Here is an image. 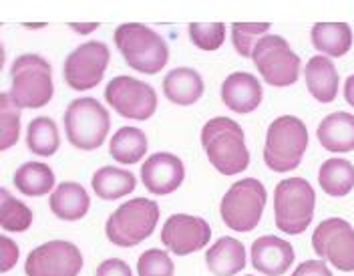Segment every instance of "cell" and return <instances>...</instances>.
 I'll return each instance as SVG.
<instances>
[{"label":"cell","instance_id":"1","mask_svg":"<svg viewBox=\"0 0 354 276\" xmlns=\"http://www.w3.org/2000/svg\"><path fill=\"white\" fill-rule=\"evenodd\" d=\"M201 145L209 163L223 176L242 174L250 165L242 125L230 117L209 119L201 129Z\"/></svg>","mask_w":354,"mask_h":276},{"label":"cell","instance_id":"2","mask_svg":"<svg viewBox=\"0 0 354 276\" xmlns=\"http://www.w3.org/2000/svg\"><path fill=\"white\" fill-rule=\"evenodd\" d=\"M113 39L125 63L143 75H157L169 61L167 43L145 24H121L115 28Z\"/></svg>","mask_w":354,"mask_h":276},{"label":"cell","instance_id":"3","mask_svg":"<svg viewBox=\"0 0 354 276\" xmlns=\"http://www.w3.org/2000/svg\"><path fill=\"white\" fill-rule=\"evenodd\" d=\"M308 127L302 119L294 116L274 119L266 134V165L276 174H288L296 169L308 149Z\"/></svg>","mask_w":354,"mask_h":276},{"label":"cell","instance_id":"4","mask_svg":"<svg viewBox=\"0 0 354 276\" xmlns=\"http://www.w3.org/2000/svg\"><path fill=\"white\" fill-rule=\"evenodd\" d=\"M10 99L24 109H41L55 95L50 63L41 55H21L10 69Z\"/></svg>","mask_w":354,"mask_h":276},{"label":"cell","instance_id":"5","mask_svg":"<svg viewBox=\"0 0 354 276\" xmlns=\"http://www.w3.org/2000/svg\"><path fill=\"white\" fill-rule=\"evenodd\" d=\"M316 194L304 178L282 180L274 190V218L278 230L296 236L308 230L314 218Z\"/></svg>","mask_w":354,"mask_h":276},{"label":"cell","instance_id":"6","mask_svg":"<svg viewBox=\"0 0 354 276\" xmlns=\"http://www.w3.org/2000/svg\"><path fill=\"white\" fill-rule=\"evenodd\" d=\"M159 222V206L147 198H133L109 216L105 234L115 246L133 248L153 234Z\"/></svg>","mask_w":354,"mask_h":276},{"label":"cell","instance_id":"7","mask_svg":"<svg viewBox=\"0 0 354 276\" xmlns=\"http://www.w3.org/2000/svg\"><path fill=\"white\" fill-rule=\"evenodd\" d=\"M63 121L66 139L71 141V145L83 151H93L101 147L109 136V111L93 97L75 99L66 107Z\"/></svg>","mask_w":354,"mask_h":276},{"label":"cell","instance_id":"8","mask_svg":"<svg viewBox=\"0 0 354 276\" xmlns=\"http://www.w3.org/2000/svg\"><path fill=\"white\" fill-rule=\"evenodd\" d=\"M266 194L264 184L256 178H243L221 198L220 214L223 224L236 232H252L262 220Z\"/></svg>","mask_w":354,"mask_h":276},{"label":"cell","instance_id":"9","mask_svg":"<svg viewBox=\"0 0 354 276\" xmlns=\"http://www.w3.org/2000/svg\"><path fill=\"white\" fill-rule=\"evenodd\" d=\"M252 61L272 87H290L300 77V57L278 35L262 37L254 46Z\"/></svg>","mask_w":354,"mask_h":276},{"label":"cell","instance_id":"10","mask_svg":"<svg viewBox=\"0 0 354 276\" xmlns=\"http://www.w3.org/2000/svg\"><path fill=\"white\" fill-rule=\"evenodd\" d=\"M312 248L342 273H354V228L344 218H326L312 234Z\"/></svg>","mask_w":354,"mask_h":276},{"label":"cell","instance_id":"11","mask_svg":"<svg viewBox=\"0 0 354 276\" xmlns=\"http://www.w3.org/2000/svg\"><path fill=\"white\" fill-rule=\"evenodd\" d=\"M105 99L119 116L135 121L149 119L157 109V93L153 87L127 75L111 79L105 89Z\"/></svg>","mask_w":354,"mask_h":276},{"label":"cell","instance_id":"12","mask_svg":"<svg viewBox=\"0 0 354 276\" xmlns=\"http://www.w3.org/2000/svg\"><path fill=\"white\" fill-rule=\"evenodd\" d=\"M109 59V46L101 41H91L85 45H79L66 57L65 67H63L66 85L75 91L95 89L103 81Z\"/></svg>","mask_w":354,"mask_h":276},{"label":"cell","instance_id":"13","mask_svg":"<svg viewBox=\"0 0 354 276\" xmlns=\"http://www.w3.org/2000/svg\"><path fill=\"white\" fill-rule=\"evenodd\" d=\"M83 270V254L66 240H50L26 256V276H79Z\"/></svg>","mask_w":354,"mask_h":276},{"label":"cell","instance_id":"14","mask_svg":"<svg viewBox=\"0 0 354 276\" xmlns=\"http://www.w3.org/2000/svg\"><path fill=\"white\" fill-rule=\"evenodd\" d=\"M212 240V226L189 214H174L165 220L161 230V242L169 252L187 256L205 248Z\"/></svg>","mask_w":354,"mask_h":276},{"label":"cell","instance_id":"15","mask_svg":"<svg viewBox=\"0 0 354 276\" xmlns=\"http://www.w3.org/2000/svg\"><path fill=\"white\" fill-rule=\"evenodd\" d=\"M185 178V165L174 154L159 151L149 156L141 165V180L143 185L153 196H167L179 190Z\"/></svg>","mask_w":354,"mask_h":276},{"label":"cell","instance_id":"16","mask_svg":"<svg viewBox=\"0 0 354 276\" xmlns=\"http://www.w3.org/2000/svg\"><path fill=\"white\" fill-rule=\"evenodd\" d=\"M296 254L292 244L284 238L262 236L252 244V264L258 273L266 276H282L290 270Z\"/></svg>","mask_w":354,"mask_h":276},{"label":"cell","instance_id":"17","mask_svg":"<svg viewBox=\"0 0 354 276\" xmlns=\"http://www.w3.org/2000/svg\"><path fill=\"white\" fill-rule=\"evenodd\" d=\"M262 85L252 73H232L221 85V101L234 113H252L262 103Z\"/></svg>","mask_w":354,"mask_h":276},{"label":"cell","instance_id":"18","mask_svg":"<svg viewBox=\"0 0 354 276\" xmlns=\"http://www.w3.org/2000/svg\"><path fill=\"white\" fill-rule=\"evenodd\" d=\"M318 141L332 154L354 151V116L346 111H336L322 119L318 125Z\"/></svg>","mask_w":354,"mask_h":276},{"label":"cell","instance_id":"19","mask_svg":"<svg viewBox=\"0 0 354 276\" xmlns=\"http://www.w3.org/2000/svg\"><path fill=\"white\" fill-rule=\"evenodd\" d=\"M304 75H306V87L316 101L332 103L338 97L340 77L328 57H324V55L312 57L306 65Z\"/></svg>","mask_w":354,"mask_h":276},{"label":"cell","instance_id":"20","mask_svg":"<svg viewBox=\"0 0 354 276\" xmlns=\"http://www.w3.org/2000/svg\"><path fill=\"white\" fill-rule=\"evenodd\" d=\"M50 212L65 220V222H77L85 218L91 206L87 190L77 182H63L57 185V190L50 194Z\"/></svg>","mask_w":354,"mask_h":276},{"label":"cell","instance_id":"21","mask_svg":"<svg viewBox=\"0 0 354 276\" xmlns=\"http://www.w3.org/2000/svg\"><path fill=\"white\" fill-rule=\"evenodd\" d=\"M203 79L196 69L189 67H177L169 71L167 77L163 79V95L181 107H189L203 95Z\"/></svg>","mask_w":354,"mask_h":276},{"label":"cell","instance_id":"22","mask_svg":"<svg viewBox=\"0 0 354 276\" xmlns=\"http://www.w3.org/2000/svg\"><path fill=\"white\" fill-rule=\"evenodd\" d=\"M205 264L216 276H234L245 268V248L236 238H220L205 254Z\"/></svg>","mask_w":354,"mask_h":276},{"label":"cell","instance_id":"23","mask_svg":"<svg viewBox=\"0 0 354 276\" xmlns=\"http://www.w3.org/2000/svg\"><path fill=\"white\" fill-rule=\"evenodd\" d=\"M316 50L326 57H344L353 46V28L346 23H316L310 30Z\"/></svg>","mask_w":354,"mask_h":276},{"label":"cell","instance_id":"24","mask_svg":"<svg viewBox=\"0 0 354 276\" xmlns=\"http://www.w3.org/2000/svg\"><path fill=\"white\" fill-rule=\"evenodd\" d=\"M91 185L101 200H119V198L131 194L137 185V180L127 169H119L115 165H105L93 174Z\"/></svg>","mask_w":354,"mask_h":276},{"label":"cell","instance_id":"25","mask_svg":"<svg viewBox=\"0 0 354 276\" xmlns=\"http://www.w3.org/2000/svg\"><path fill=\"white\" fill-rule=\"evenodd\" d=\"M318 184L332 198L348 196L354 190V165L344 158H330L320 165Z\"/></svg>","mask_w":354,"mask_h":276},{"label":"cell","instance_id":"26","mask_svg":"<svg viewBox=\"0 0 354 276\" xmlns=\"http://www.w3.org/2000/svg\"><path fill=\"white\" fill-rule=\"evenodd\" d=\"M15 185L17 190L30 196V198H39L50 194V190L55 192V174L50 169V165H46L43 161H26L15 172Z\"/></svg>","mask_w":354,"mask_h":276},{"label":"cell","instance_id":"27","mask_svg":"<svg viewBox=\"0 0 354 276\" xmlns=\"http://www.w3.org/2000/svg\"><path fill=\"white\" fill-rule=\"evenodd\" d=\"M109 151L115 161H119L123 165L137 163L147 154V136L139 127H131V125L121 127L111 138Z\"/></svg>","mask_w":354,"mask_h":276},{"label":"cell","instance_id":"28","mask_svg":"<svg viewBox=\"0 0 354 276\" xmlns=\"http://www.w3.org/2000/svg\"><path fill=\"white\" fill-rule=\"evenodd\" d=\"M26 145L35 156L50 158L57 154L61 145V136L57 129V123L50 117H37L28 123L26 131Z\"/></svg>","mask_w":354,"mask_h":276},{"label":"cell","instance_id":"29","mask_svg":"<svg viewBox=\"0 0 354 276\" xmlns=\"http://www.w3.org/2000/svg\"><path fill=\"white\" fill-rule=\"evenodd\" d=\"M0 214L2 228L6 232H24L32 224V212L26 204L19 202L6 187L0 190Z\"/></svg>","mask_w":354,"mask_h":276},{"label":"cell","instance_id":"30","mask_svg":"<svg viewBox=\"0 0 354 276\" xmlns=\"http://www.w3.org/2000/svg\"><path fill=\"white\" fill-rule=\"evenodd\" d=\"M0 149H10L21 138V107L10 99L8 93L0 95Z\"/></svg>","mask_w":354,"mask_h":276},{"label":"cell","instance_id":"31","mask_svg":"<svg viewBox=\"0 0 354 276\" xmlns=\"http://www.w3.org/2000/svg\"><path fill=\"white\" fill-rule=\"evenodd\" d=\"M270 23H234L232 24V43L243 59L252 57L256 43L266 37Z\"/></svg>","mask_w":354,"mask_h":276},{"label":"cell","instance_id":"32","mask_svg":"<svg viewBox=\"0 0 354 276\" xmlns=\"http://www.w3.org/2000/svg\"><path fill=\"white\" fill-rule=\"evenodd\" d=\"M189 37L194 45L201 50H218L225 41V24L223 23H192Z\"/></svg>","mask_w":354,"mask_h":276},{"label":"cell","instance_id":"33","mask_svg":"<svg viewBox=\"0 0 354 276\" xmlns=\"http://www.w3.org/2000/svg\"><path fill=\"white\" fill-rule=\"evenodd\" d=\"M176 266L171 256L159 248H151L139 256L137 275L139 276H174Z\"/></svg>","mask_w":354,"mask_h":276},{"label":"cell","instance_id":"34","mask_svg":"<svg viewBox=\"0 0 354 276\" xmlns=\"http://www.w3.org/2000/svg\"><path fill=\"white\" fill-rule=\"evenodd\" d=\"M97 276H133L131 266L121 258L103 260L97 268Z\"/></svg>","mask_w":354,"mask_h":276},{"label":"cell","instance_id":"35","mask_svg":"<svg viewBox=\"0 0 354 276\" xmlns=\"http://www.w3.org/2000/svg\"><path fill=\"white\" fill-rule=\"evenodd\" d=\"M292 276H334L332 270L326 266L324 260H306L298 264V268L292 273Z\"/></svg>","mask_w":354,"mask_h":276},{"label":"cell","instance_id":"36","mask_svg":"<svg viewBox=\"0 0 354 276\" xmlns=\"http://www.w3.org/2000/svg\"><path fill=\"white\" fill-rule=\"evenodd\" d=\"M0 244H2V260H0V266H2V273H8L17 264V260H19V246H17V242H12L6 236H2V242Z\"/></svg>","mask_w":354,"mask_h":276},{"label":"cell","instance_id":"37","mask_svg":"<svg viewBox=\"0 0 354 276\" xmlns=\"http://www.w3.org/2000/svg\"><path fill=\"white\" fill-rule=\"evenodd\" d=\"M344 99L348 101L351 107H354V75L346 77V83H344Z\"/></svg>","mask_w":354,"mask_h":276},{"label":"cell","instance_id":"38","mask_svg":"<svg viewBox=\"0 0 354 276\" xmlns=\"http://www.w3.org/2000/svg\"><path fill=\"white\" fill-rule=\"evenodd\" d=\"M71 28H75V30H77V33H81V35H88V33H93L95 28H99V24L97 23H91V24L73 23L71 24Z\"/></svg>","mask_w":354,"mask_h":276},{"label":"cell","instance_id":"39","mask_svg":"<svg viewBox=\"0 0 354 276\" xmlns=\"http://www.w3.org/2000/svg\"><path fill=\"white\" fill-rule=\"evenodd\" d=\"M248 276H254V275H248Z\"/></svg>","mask_w":354,"mask_h":276}]
</instances>
